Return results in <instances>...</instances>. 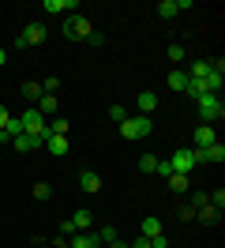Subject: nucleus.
Wrapping results in <instances>:
<instances>
[{
	"instance_id": "nucleus-1",
	"label": "nucleus",
	"mask_w": 225,
	"mask_h": 248,
	"mask_svg": "<svg viewBox=\"0 0 225 248\" xmlns=\"http://www.w3.org/2000/svg\"><path fill=\"white\" fill-rule=\"evenodd\" d=\"M64 38H72V42H87L90 34H94V27H90L87 16H79V12H72V16H64Z\"/></svg>"
},
{
	"instance_id": "nucleus-2",
	"label": "nucleus",
	"mask_w": 225,
	"mask_h": 248,
	"mask_svg": "<svg viewBox=\"0 0 225 248\" xmlns=\"http://www.w3.org/2000/svg\"><path fill=\"white\" fill-rule=\"evenodd\" d=\"M150 132H154V121H150V117H143V113H139V117H124V121H120V136H124V140H147Z\"/></svg>"
},
{
	"instance_id": "nucleus-3",
	"label": "nucleus",
	"mask_w": 225,
	"mask_h": 248,
	"mask_svg": "<svg viewBox=\"0 0 225 248\" xmlns=\"http://www.w3.org/2000/svg\"><path fill=\"white\" fill-rule=\"evenodd\" d=\"M19 124H23V132H27V136H34L38 143H45V136H49V124H45V117L38 113V109H27V113L19 117Z\"/></svg>"
},
{
	"instance_id": "nucleus-4",
	"label": "nucleus",
	"mask_w": 225,
	"mask_h": 248,
	"mask_svg": "<svg viewBox=\"0 0 225 248\" xmlns=\"http://www.w3.org/2000/svg\"><path fill=\"white\" fill-rule=\"evenodd\" d=\"M199 117H203V124H214L225 117V106H222V94H203L199 98Z\"/></svg>"
},
{
	"instance_id": "nucleus-5",
	"label": "nucleus",
	"mask_w": 225,
	"mask_h": 248,
	"mask_svg": "<svg viewBox=\"0 0 225 248\" xmlns=\"http://www.w3.org/2000/svg\"><path fill=\"white\" fill-rule=\"evenodd\" d=\"M45 23H27V27H23V34H19V38H15V49H27V46H42L45 42Z\"/></svg>"
},
{
	"instance_id": "nucleus-6",
	"label": "nucleus",
	"mask_w": 225,
	"mask_h": 248,
	"mask_svg": "<svg viewBox=\"0 0 225 248\" xmlns=\"http://www.w3.org/2000/svg\"><path fill=\"white\" fill-rule=\"evenodd\" d=\"M165 162H169V170H173V173H192L195 166H199V162H195V151H192V147H180L177 155L165 158Z\"/></svg>"
},
{
	"instance_id": "nucleus-7",
	"label": "nucleus",
	"mask_w": 225,
	"mask_h": 248,
	"mask_svg": "<svg viewBox=\"0 0 225 248\" xmlns=\"http://www.w3.org/2000/svg\"><path fill=\"white\" fill-rule=\"evenodd\" d=\"M210 143H218V128H214V124H203V128H195V136H192V151H203V147H210Z\"/></svg>"
},
{
	"instance_id": "nucleus-8",
	"label": "nucleus",
	"mask_w": 225,
	"mask_h": 248,
	"mask_svg": "<svg viewBox=\"0 0 225 248\" xmlns=\"http://www.w3.org/2000/svg\"><path fill=\"white\" fill-rule=\"evenodd\" d=\"M195 162H225V143H210V147H203V151H195Z\"/></svg>"
},
{
	"instance_id": "nucleus-9",
	"label": "nucleus",
	"mask_w": 225,
	"mask_h": 248,
	"mask_svg": "<svg viewBox=\"0 0 225 248\" xmlns=\"http://www.w3.org/2000/svg\"><path fill=\"white\" fill-rule=\"evenodd\" d=\"M184 8H192V0H162V4H158V19H173V16H180Z\"/></svg>"
},
{
	"instance_id": "nucleus-10",
	"label": "nucleus",
	"mask_w": 225,
	"mask_h": 248,
	"mask_svg": "<svg viewBox=\"0 0 225 248\" xmlns=\"http://www.w3.org/2000/svg\"><path fill=\"white\" fill-rule=\"evenodd\" d=\"M42 8L49 16H72V8H79V0H42Z\"/></svg>"
},
{
	"instance_id": "nucleus-11",
	"label": "nucleus",
	"mask_w": 225,
	"mask_h": 248,
	"mask_svg": "<svg viewBox=\"0 0 225 248\" xmlns=\"http://www.w3.org/2000/svg\"><path fill=\"white\" fill-rule=\"evenodd\" d=\"M49 155H57V158H64L68 155V136H45V143H42Z\"/></svg>"
},
{
	"instance_id": "nucleus-12",
	"label": "nucleus",
	"mask_w": 225,
	"mask_h": 248,
	"mask_svg": "<svg viewBox=\"0 0 225 248\" xmlns=\"http://www.w3.org/2000/svg\"><path fill=\"white\" fill-rule=\"evenodd\" d=\"M72 226L79 233H87V230H94V211H87V207H79V211H75L72 215Z\"/></svg>"
},
{
	"instance_id": "nucleus-13",
	"label": "nucleus",
	"mask_w": 225,
	"mask_h": 248,
	"mask_svg": "<svg viewBox=\"0 0 225 248\" xmlns=\"http://www.w3.org/2000/svg\"><path fill=\"white\" fill-rule=\"evenodd\" d=\"M195 222H203V226H218V222H222V211H218V207H199V211H195Z\"/></svg>"
},
{
	"instance_id": "nucleus-14",
	"label": "nucleus",
	"mask_w": 225,
	"mask_h": 248,
	"mask_svg": "<svg viewBox=\"0 0 225 248\" xmlns=\"http://www.w3.org/2000/svg\"><path fill=\"white\" fill-rule=\"evenodd\" d=\"M135 106H139V113H143V117H150V113L158 109V94H154V91H143L139 98H135Z\"/></svg>"
},
{
	"instance_id": "nucleus-15",
	"label": "nucleus",
	"mask_w": 225,
	"mask_h": 248,
	"mask_svg": "<svg viewBox=\"0 0 225 248\" xmlns=\"http://www.w3.org/2000/svg\"><path fill=\"white\" fill-rule=\"evenodd\" d=\"M79 188H83V192H90V196H94V192L102 188V177H98V173H94V170H83V173H79Z\"/></svg>"
},
{
	"instance_id": "nucleus-16",
	"label": "nucleus",
	"mask_w": 225,
	"mask_h": 248,
	"mask_svg": "<svg viewBox=\"0 0 225 248\" xmlns=\"http://www.w3.org/2000/svg\"><path fill=\"white\" fill-rule=\"evenodd\" d=\"M12 147L19 151V155H30V151H38L42 143L34 140V136H27V132H23V136H15V140H12Z\"/></svg>"
},
{
	"instance_id": "nucleus-17",
	"label": "nucleus",
	"mask_w": 225,
	"mask_h": 248,
	"mask_svg": "<svg viewBox=\"0 0 225 248\" xmlns=\"http://www.w3.org/2000/svg\"><path fill=\"white\" fill-rule=\"evenodd\" d=\"M38 113H42V117H53V113H57L60 109V102H57V94H42V98H38Z\"/></svg>"
},
{
	"instance_id": "nucleus-18",
	"label": "nucleus",
	"mask_w": 225,
	"mask_h": 248,
	"mask_svg": "<svg viewBox=\"0 0 225 248\" xmlns=\"http://www.w3.org/2000/svg\"><path fill=\"white\" fill-rule=\"evenodd\" d=\"M162 233V222L158 218H143V226H139V237H147V241H154Z\"/></svg>"
},
{
	"instance_id": "nucleus-19",
	"label": "nucleus",
	"mask_w": 225,
	"mask_h": 248,
	"mask_svg": "<svg viewBox=\"0 0 225 248\" xmlns=\"http://www.w3.org/2000/svg\"><path fill=\"white\" fill-rule=\"evenodd\" d=\"M165 83H169V91H184V87H188V72H184V68H177V72H169V79H165Z\"/></svg>"
},
{
	"instance_id": "nucleus-20",
	"label": "nucleus",
	"mask_w": 225,
	"mask_h": 248,
	"mask_svg": "<svg viewBox=\"0 0 225 248\" xmlns=\"http://www.w3.org/2000/svg\"><path fill=\"white\" fill-rule=\"evenodd\" d=\"M210 68H214L210 61H195L192 68H188V79H207V76H210Z\"/></svg>"
},
{
	"instance_id": "nucleus-21",
	"label": "nucleus",
	"mask_w": 225,
	"mask_h": 248,
	"mask_svg": "<svg viewBox=\"0 0 225 248\" xmlns=\"http://www.w3.org/2000/svg\"><path fill=\"white\" fill-rule=\"evenodd\" d=\"M0 136H4V143L15 140V136H23V124H19V117H12V121L4 124V132H0Z\"/></svg>"
},
{
	"instance_id": "nucleus-22",
	"label": "nucleus",
	"mask_w": 225,
	"mask_h": 248,
	"mask_svg": "<svg viewBox=\"0 0 225 248\" xmlns=\"http://www.w3.org/2000/svg\"><path fill=\"white\" fill-rule=\"evenodd\" d=\"M165 181H169V188H173V192H188V173H169Z\"/></svg>"
},
{
	"instance_id": "nucleus-23",
	"label": "nucleus",
	"mask_w": 225,
	"mask_h": 248,
	"mask_svg": "<svg viewBox=\"0 0 225 248\" xmlns=\"http://www.w3.org/2000/svg\"><path fill=\"white\" fill-rule=\"evenodd\" d=\"M184 94H188V98H195V102H199V98L207 94V87H203V79H188V87H184Z\"/></svg>"
},
{
	"instance_id": "nucleus-24",
	"label": "nucleus",
	"mask_w": 225,
	"mask_h": 248,
	"mask_svg": "<svg viewBox=\"0 0 225 248\" xmlns=\"http://www.w3.org/2000/svg\"><path fill=\"white\" fill-rule=\"evenodd\" d=\"M94 233H98V245H113V241H120L113 226H102V230H94Z\"/></svg>"
},
{
	"instance_id": "nucleus-25",
	"label": "nucleus",
	"mask_w": 225,
	"mask_h": 248,
	"mask_svg": "<svg viewBox=\"0 0 225 248\" xmlns=\"http://www.w3.org/2000/svg\"><path fill=\"white\" fill-rule=\"evenodd\" d=\"M158 162H162L158 155H139V170H143V173H154V170H158Z\"/></svg>"
},
{
	"instance_id": "nucleus-26",
	"label": "nucleus",
	"mask_w": 225,
	"mask_h": 248,
	"mask_svg": "<svg viewBox=\"0 0 225 248\" xmlns=\"http://www.w3.org/2000/svg\"><path fill=\"white\" fill-rule=\"evenodd\" d=\"M165 57H169L173 64H180V61H184V46H180V42H173V46L165 49Z\"/></svg>"
},
{
	"instance_id": "nucleus-27",
	"label": "nucleus",
	"mask_w": 225,
	"mask_h": 248,
	"mask_svg": "<svg viewBox=\"0 0 225 248\" xmlns=\"http://www.w3.org/2000/svg\"><path fill=\"white\" fill-rule=\"evenodd\" d=\"M207 203H210V207H218V211H222V207H225V188H214V192L207 196Z\"/></svg>"
},
{
	"instance_id": "nucleus-28",
	"label": "nucleus",
	"mask_w": 225,
	"mask_h": 248,
	"mask_svg": "<svg viewBox=\"0 0 225 248\" xmlns=\"http://www.w3.org/2000/svg\"><path fill=\"white\" fill-rule=\"evenodd\" d=\"M49 136H68V121H64V117H57V121L49 124Z\"/></svg>"
},
{
	"instance_id": "nucleus-29",
	"label": "nucleus",
	"mask_w": 225,
	"mask_h": 248,
	"mask_svg": "<svg viewBox=\"0 0 225 248\" xmlns=\"http://www.w3.org/2000/svg\"><path fill=\"white\" fill-rule=\"evenodd\" d=\"M23 94H27V98H42V83H23Z\"/></svg>"
},
{
	"instance_id": "nucleus-30",
	"label": "nucleus",
	"mask_w": 225,
	"mask_h": 248,
	"mask_svg": "<svg viewBox=\"0 0 225 248\" xmlns=\"http://www.w3.org/2000/svg\"><path fill=\"white\" fill-rule=\"evenodd\" d=\"M30 192H34V200H49V192H53V188H49V185H42V181H38V185L30 188Z\"/></svg>"
},
{
	"instance_id": "nucleus-31",
	"label": "nucleus",
	"mask_w": 225,
	"mask_h": 248,
	"mask_svg": "<svg viewBox=\"0 0 225 248\" xmlns=\"http://www.w3.org/2000/svg\"><path fill=\"white\" fill-rule=\"evenodd\" d=\"M42 91H45V94H57V91H60V79H57V76H49V79L42 83Z\"/></svg>"
},
{
	"instance_id": "nucleus-32",
	"label": "nucleus",
	"mask_w": 225,
	"mask_h": 248,
	"mask_svg": "<svg viewBox=\"0 0 225 248\" xmlns=\"http://www.w3.org/2000/svg\"><path fill=\"white\" fill-rule=\"evenodd\" d=\"M188 207H192V211H199V207H207V192H195V196H192V203H188Z\"/></svg>"
},
{
	"instance_id": "nucleus-33",
	"label": "nucleus",
	"mask_w": 225,
	"mask_h": 248,
	"mask_svg": "<svg viewBox=\"0 0 225 248\" xmlns=\"http://www.w3.org/2000/svg\"><path fill=\"white\" fill-rule=\"evenodd\" d=\"M109 117H113V121H124V117H128V109H124V106H109Z\"/></svg>"
},
{
	"instance_id": "nucleus-34",
	"label": "nucleus",
	"mask_w": 225,
	"mask_h": 248,
	"mask_svg": "<svg viewBox=\"0 0 225 248\" xmlns=\"http://www.w3.org/2000/svg\"><path fill=\"white\" fill-rule=\"evenodd\" d=\"M150 248H169V237H165V233H158V237L150 241Z\"/></svg>"
},
{
	"instance_id": "nucleus-35",
	"label": "nucleus",
	"mask_w": 225,
	"mask_h": 248,
	"mask_svg": "<svg viewBox=\"0 0 225 248\" xmlns=\"http://www.w3.org/2000/svg\"><path fill=\"white\" fill-rule=\"evenodd\" d=\"M60 233H64V237H72V233H79V230L72 226V218H64V226H60Z\"/></svg>"
},
{
	"instance_id": "nucleus-36",
	"label": "nucleus",
	"mask_w": 225,
	"mask_h": 248,
	"mask_svg": "<svg viewBox=\"0 0 225 248\" xmlns=\"http://www.w3.org/2000/svg\"><path fill=\"white\" fill-rule=\"evenodd\" d=\"M154 173H158V177H169V173H173V170H169V162H165V158H162V162H158V170H154Z\"/></svg>"
},
{
	"instance_id": "nucleus-37",
	"label": "nucleus",
	"mask_w": 225,
	"mask_h": 248,
	"mask_svg": "<svg viewBox=\"0 0 225 248\" xmlns=\"http://www.w3.org/2000/svg\"><path fill=\"white\" fill-rule=\"evenodd\" d=\"M128 248H150V241H147V237H135V241H132Z\"/></svg>"
},
{
	"instance_id": "nucleus-38",
	"label": "nucleus",
	"mask_w": 225,
	"mask_h": 248,
	"mask_svg": "<svg viewBox=\"0 0 225 248\" xmlns=\"http://www.w3.org/2000/svg\"><path fill=\"white\" fill-rule=\"evenodd\" d=\"M8 121H12V113H8V109L0 106V132H4V124H8Z\"/></svg>"
},
{
	"instance_id": "nucleus-39",
	"label": "nucleus",
	"mask_w": 225,
	"mask_h": 248,
	"mask_svg": "<svg viewBox=\"0 0 225 248\" xmlns=\"http://www.w3.org/2000/svg\"><path fill=\"white\" fill-rule=\"evenodd\" d=\"M109 248H128V241H113V245H109Z\"/></svg>"
},
{
	"instance_id": "nucleus-40",
	"label": "nucleus",
	"mask_w": 225,
	"mask_h": 248,
	"mask_svg": "<svg viewBox=\"0 0 225 248\" xmlns=\"http://www.w3.org/2000/svg\"><path fill=\"white\" fill-rule=\"evenodd\" d=\"M4 61H8V53H4V49H0V64H4Z\"/></svg>"
},
{
	"instance_id": "nucleus-41",
	"label": "nucleus",
	"mask_w": 225,
	"mask_h": 248,
	"mask_svg": "<svg viewBox=\"0 0 225 248\" xmlns=\"http://www.w3.org/2000/svg\"><path fill=\"white\" fill-rule=\"evenodd\" d=\"M38 248H49V245H42V241H38Z\"/></svg>"
},
{
	"instance_id": "nucleus-42",
	"label": "nucleus",
	"mask_w": 225,
	"mask_h": 248,
	"mask_svg": "<svg viewBox=\"0 0 225 248\" xmlns=\"http://www.w3.org/2000/svg\"><path fill=\"white\" fill-rule=\"evenodd\" d=\"M0 143H4V136H0Z\"/></svg>"
}]
</instances>
